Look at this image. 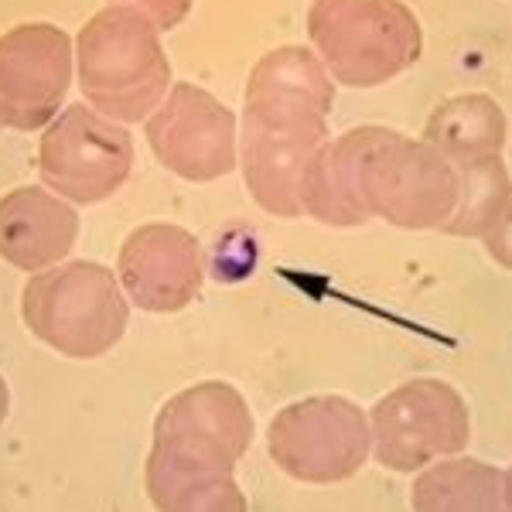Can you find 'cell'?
<instances>
[{
	"label": "cell",
	"instance_id": "6da1fadb",
	"mask_svg": "<svg viewBox=\"0 0 512 512\" xmlns=\"http://www.w3.org/2000/svg\"><path fill=\"white\" fill-rule=\"evenodd\" d=\"M332 86L304 48H280L250 76L243 168L256 202L277 216L301 212L304 178L325 140Z\"/></svg>",
	"mask_w": 512,
	"mask_h": 512
},
{
	"label": "cell",
	"instance_id": "7a4b0ae2",
	"mask_svg": "<svg viewBox=\"0 0 512 512\" xmlns=\"http://www.w3.org/2000/svg\"><path fill=\"white\" fill-rule=\"evenodd\" d=\"M448 168L396 134L359 130L318 154L304 178L301 202L335 226L383 212L400 226H431L451 209Z\"/></svg>",
	"mask_w": 512,
	"mask_h": 512
},
{
	"label": "cell",
	"instance_id": "3957f363",
	"mask_svg": "<svg viewBox=\"0 0 512 512\" xmlns=\"http://www.w3.org/2000/svg\"><path fill=\"white\" fill-rule=\"evenodd\" d=\"M253 437L243 396L226 383H198L161 410L147 458V492L164 509L181 492L233 475Z\"/></svg>",
	"mask_w": 512,
	"mask_h": 512
},
{
	"label": "cell",
	"instance_id": "277c9868",
	"mask_svg": "<svg viewBox=\"0 0 512 512\" xmlns=\"http://www.w3.org/2000/svg\"><path fill=\"white\" fill-rule=\"evenodd\" d=\"M79 86L106 120H144L164 99L171 65L158 24L137 7H106L76 38Z\"/></svg>",
	"mask_w": 512,
	"mask_h": 512
},
{
	"label": "cell",
	"instance_id": "5b68a950",
	"mask_svg": "<svg viewBox=\"0 0 512 512\" xmlns=\"http://www.w3.org/2000/svg\"><path fill=\"white\" fill-rule=\"evenodd\" d=\"M24 325L41 342L76 359L110 352L127 328V301L117 277L89 260L38 274L21 297Z\"/></svg>",
	"mask_w": 512,
	"mask_h": 512
},
{
	"label": "cell",
	"instance_id": "8992f818",
	"mask_svg": "<svg viewBox=\"0 0 512 512\" xmlns=\"http://www.w3.org/2000/svg\"><path fill=\"white\" fill-rule=\"evenodd\" d=\"M311 38L345 82H379L417 55V24L393 0H315Z\"/></svg>",
	"mask_w": 512,
	"mask_h": 512
},
{
	"label": "cell",
	"instance_id": "52a82bcc",
	"mask_svg": "<svg viewBox=\"0 0 512 512\" xmlns=\"http://www.w3.org/2000/svg\"><path fill=\"white\" fill-rule=\"evenodd\" d=\"M134 140L120 123L72 103L48 123L38 147V168L55 195L76 205H96L127 181Z\"/></svg>",
	"mask_w": 512,
	"mask_h": 512
},
{
	"label": "cell",
	"instance_id": "ba28073f",
	"mask_svg": "<svg viewBox=\"0 0 512 512\" xmlns=\"http://www.w3.org/2000/svg\"><path fill=\"white\" fill-rule=\"evenodd\" d=\"M270 454L301 482H338L366 461L369 424L342 396L291 403L270 424Z\"/></svg>",
	"mask_w": 512,
	"mask_h": 512
},
{
	"label": "cell",
	"instance_id": "9c48e42d",
	"mask_svg": "<svg viewBox=\"0 0 512 512\" xmlns=\"http://www.w3.org/2000/svg\"><path fill=\"white\" fill-rule=\"evenodd\" d=\"M376 458L396 472H414L427 461L454 454L468 441V414L458 393L434 379L393 390L373 410Z\"/></svg>",
	"mask_w": 512,
	"mask_h": 512
},
{
	"label": "cell",
	"instance_id": "30bf717a",
	"mask_svg": "<svg viewBox=\"0 0 512 512\" xmlns=\"http://www.w3.org/2000/svg\"><path fill=\"white\" fill-rule=\"evenodd\" d=\"M72 82V38L31 21L0 38V127L38 130L55 120Z\"/></svg>",
	"mask_w": 512,
	"mask_h": 512
},
{
	"label": "cell",
	"instance_id": "8fae6325",
	"mask_svg": "<svg viewBox=\"0 0 512 512\" xmlns=\"http://www.w3.org/2000/svg\"><path fill=\"white\" fill-rule=\"evenodd\" d=\"M147 140L164 168L188 181H212L236 164V117L198 86L171 89L147 120Z\"/></svg>",
	"mask_w": 512,
	"mask_h": 512
},
{
	"label": "cell",
	"instance_id": "7c38bea8",
	"mask_svg": "<svg viewBox=\"0 0 512 512\" xmlns=\"http://www.w3.org/2000/svg\"><path fill=\"white\" fill-rule=\"evenodd\" d=\"M120 280L144 311H178L202 287L198 243L178 226H140L120 250Z\"/></svg>",
	"mask_w": 512,
	"mask_h": 512
},
{
	"label": "cell",
	"instance_id": "4fadbf2b",
	"mask_svg": "<svg viewBox=\"0 0 512 512\" xmlns=\"http://www.w3.org/2000/svg\"><path fill=\"white\" fill-rule=\"evenodd\" d=\"M79 216L62 195L24 185L0 198V256L21 270H41L69 256Z\"/></svg>",
	"mask_w": 512,
	"mask_h": 512
},
{
	"label": "cell",
	"instance_id": "5bb4252c",
	"mask_svg": "<svg viewBox=\"0 0 512 512\" xmlns=\"http://www.w3.org/2000/svg\"><path fill=\"white\" fill-rule=\"evenodd\" d=\"M414 512H506L502 478L482 461H444L414 482Z\"/></svg>",
	"mask_w": 512,
	"mask_h": 512
},
{
	"label": "cell",
	"instance_id": "9a60e30c",
	"mask_svg": "<svg viewBox=\"0 0 512 512\" xmlns=\"http://www.w3.org/2000/svg\"><path fill=\"white\" fill-rule=\"evenodd\" d=\"M127 4H134L140 14H147L161 28H175L192 11V0H127Z\"/></svg>",
	"mask_w": 512,
	"mask_h": 512
},
{
	"label": "cell",
	"instance_id": "2e32d148",
	"mask_svg": "<svg viewBox=\"0 0 512 512\" xmlns=\"http://www.w3.org/2000/svg\"><path fill=\"white\" fill-rule=\"evenodd\" d=\"M502 506H506V512H512V468L502 478Z\"/></svg>",
	"mask_w": 512,
	"mask_h": 512
},
{
	"label": "cell",
	"instance_id": "e0dca14e",
	"mask_svg": "<svg viewBox=\"0 0 512 512\" xmlns=\"http://www.w3.org/2000/svg\"><path fill=\"white\" fill-rule=\"evenodd\" d=\"M4 414H7V383L0 379V424H4Z\"/></svg>",
	"mask_w": 512,
	"mask_h": 512
}]
</instances>
